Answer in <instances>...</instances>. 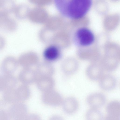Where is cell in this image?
Returning <instances> with one entry per match:
<instances>
[{
	"label": "cell",
	"mask_w": 120,
	"mask_h": 120,
	"mask_svg": "<svg viewBox=\"0 0 120 120\" xmlns=\"http://www.w3.org/2000/svg\"><path fill=\"white\" fill-rule=\"evenodd\" d=\"M19 64L18 60L12 56H7L2 61L1 69L4 74H12L17 70Z\"/></svg>",
	"instance_id": "52a82bcc"
},
{
	"label": "cell",
	"mask_w": 120,
	"mask_h": 120,
	"mask_svg": "<svg viewBox=\"0 0 120 120\" xmlns=\"http://www.w3.org/2000/svg\"><path fill=\"white\" fill-rule=\"evenodd\" d=\"M10 82L8 75L4 74L0 75V92H4L10 88Z\"/></svg>",
	"instance_id": "d6986e66"
},
{
	"label": "cell",
	"mask_w": 120,
	"mask_h": 120,
	"mask_svg": "<svg viewBox=\"0 0 120 120\" xmlns=\"http://www.w3.org/2000/svg\"><path fill=\"white\" fill-rule=\"evenodd\" d=\"M50 120H61V117L58 115H53L50 117Z\"/></svg>",
	"instance_id": "cb8c5ba5"
},
{
	"label": "cell",
	"mask_w": 120,
	"mask_h": 120,
	"mask_svg": "<svg viewBox=\"0 0 120 120\" xmlns=\"http://www.w3.org/2000/svg\"><path fill=\"white\" fill-rule=\"evenodd\" d=\"M7 103L3 100L0 99V112L5 109Z\"/></svg>",
	"instance_id": "603a6c76"
},
{
	"label": "cell",
	"mask_w": 120,
	"mask_h": 120,
	"mask_svg": "<svg viewBox=\"0 0 120 120\" xmlns=\"http://www.w3.org/2000/svg\"><path fill=\"white\" fill-rule=\"evenodd\" d=\"M106 100V98L103 94L96 92L89 95L86 98V101L91 108L99 109L105 104Z\"/></svg>",
	"instance_id": "ba28073f"
},
{
	"label": "cell",
	"mask_w": 120,
	"mask_h": 120,
	"mask_svg": "<svg viewBox=\"0 0 120 120\" xmlns=\"http://www.w3.org/2000/svg\"><path fill=\"white\" fill-rule=\"evenodd\" d=\"M18 101H21L27 100L30 95V91L28 85L22 84L16 89Z\"/></svg>",
	"instance_id": "7c38bea8"
},
{
	"label": "cell",
	"mask_w": 120,
	"mask_h": 120,
	"mask_svg": "<svg viewBox=\"0 0 120 120\" xmlns=\"http://www.w3.org/2000/svg\"><path fill=\"white\" fill-rule=\"evenodd\" d=\"M36 81L37 87L43 92L53 89L55 85L54 81L51 76H39Z\"/></svg>",
	"instance_id": "30bf717a"
},
{
	"label": "cell",
	"mask_w": 120,
	"mask_h": 120,
	"mask_svg": "<svg viewBox=\"0 0 120 120\" xmlns=\"http://www.w3.org/2000/svg\"><path fill=\"white\" fill-rule=\"evenodd\" d=\"M63 107L65 112L68 114H72L78 110L79 103L77 100L72 97H69L63 101Z\"/></svg>",
	"instance_id": "8fae6325"
},
{
	"label": "cell",
	"mask_w": 120,
	"mask_h": 120,
	"mask_svg": "<svg viewBox=\"0 0 120 120\" xmlns=\"http://www.w3.org/2000/svg\"><path fill=\"white\" fill-rule=\"evenodd\" d=\"M99 79L100 87L105 91H109L113 90L117 84L116 78L111 75H106L102 76Z\"/></svg>",
	"instance_id": "9c48e42d"
},
{
	"label": "cell",
	"mask_w": 120,
	"mask_h": 120,
	"mask_svg": "<svg viewBox=\"0 0 120 120\" xmlns=\"http://www.w3.org/2000/svg\"><path fill=\"white\" fill-rule=\"evenodd\" d=\"M86 118L87 120H100L102 119L103 116L98 109L91 108L85 114Z\"/></svg>",
	"instance_id": "9a60e30c"
},
{
	"label": "cell",
	"mask_w": 120,
	"mask_h": 120,
	"mask_svg": "<svg viewBox=\"0 0 120 120\" xmlns=\"http://www.w3.org/2000/svg\"><path fill=\"white\" fill-rule=\"evenodd\" d=\"M40 119V117L38 115L34 113H27L25 120H38Z\"/></svg>",
	"instance_id": "ffe728a7"
},
{
	"label": "cell",
	"mask_w": 120,
	"mask_h": 120,
	"mask_svg": "<svg viewBox=\"0 0 120 120\" xmlns=\"http://www.w3.org/2000/svg\"><path fill=\"white\" fill-rule=\"evenodd\" d=\"M120 118V102L117 100L111 101L106 107L105 118L107 120H118Z\"/></svg>",
	"instance_id": "5b68a950"
},
{
	"label": "cell",
	"mask_w": 120,
	"mask_h": 120,
	"mask_svg": "<svg viewBox=\"0 0 120 120\" xmlns=\"http://www.w3.org/2000/svg\"><path fill=\"white\" fill-rule=\"evenodd\" d=\"M7 110L9 119L15 120H25L28 113L26 106L21 101L11 104Z\"/></svg>",
	"instance_id": "3957f363"
},
{
	"label": "cell",
	"mask_w": 120,
	"mask_h": 120,
	"mask_svg": "<svg viewBox=\"0 0 120 120\" xmlns=\"http://www.w3.org/2000/svg\"><path fill=\"white\" fill-rule=\"evenodd\" d=\"M56 6L64 16L72 19L83 17L91 8L92 0H54Z\"/></svg>",
	"instance_id": "6da1fadb"
},
{
	"label": "cell",
	"mask_w": 120,
	"mask_h": 120,
	"mask_svg": "<svg viewBox=\"0 0 120 120\" xmlns=\"http://www.w3.org/2000/svg\"><path fill=\"white\" fill-rule=\"evenodd\" d=\"M102 74L101 70L96 68H90L86 73L87 77L90 80L93 81L99 79L102 76Z\"/></svg>",
	"instance_id": "ac0fdd59"
},
{
	"label": "cell",
	"mask_w": 120,
	"mask_h": 120,
	"mask_svg": "<svg viewBox=\"0 0 120 120\" xmlns=\"http://www.w3.org/2000/svg\"><path fill=\"white\" fill-rule=\"evenodd\" d=\"M1 2V0H0V5Z\"/></svg>",
	"instance_id": "d4e9b609"
},
{
	"label": "cell",
	"mask_w": 120,
	"mask_h": 120,
	"mask_svg": "<svg viewBox=\"0 0 120 120\" xmlns=\"http://www.w3.org/2000/svg\"><path fill=\"white\" fill-rule=\"evenodd\" d=\"M41 98L44 104L50 106L59 105L62 103L63 101L60 94L53 89L43 92Z\"/></svg>",
	"instance_id": "277c9868"
},
{
	"label": "cell",
	"mask_w": 120,
	"mask_h": 120,
	"mask_svg": "<svg viewBox=\"0 0 120 120\" xmlns=\"http://www.w3.org/2000/svg\"><path fill=\"white\" fill-rule=\"evenodd\" d=\"M38 75L34 71L28 68H24L20 72L18 79L22 84L28 85L36 81Z\"/></svg>",
	"instance_id": "8992f818"
},
{
	"label": "cell",
	"mask_w": 120,
	"mask_h": 120,
	"mask_svg": "<svg viewBox=\"0 0 120 120\" xmlns=\"http://www.w3.org/2000/svg\"><path fill=\"white\" fill-rule=\"evenodd\" d=\"M9 119L7 109H5L0 112V120H7Z\"/></svg>",
	"instance_id": "44dd1931"
},
{
	"label": "cell",
	"mask_w": 120,
	"mask_h": 120,
	"mask_svg": "<svg viewBox=\"0 0 120 120\" xmlns=\"http://www.w3.org/2000/svg\"><path fill=\"white\" fill-rule=\"evenodd\" d=\"M5 31L12 32L15 31L17 28V25L14 20L8 18L3 22L0 26Z\"/></svg>",
	"instance_id": "e0dca14e"
},
{
	"label": "cell",
	"mask_w": 120,
	"mask_h": 120,
	"mask_svg": "<svg viewBox=\"0 0 120 120\" xmlns=\"http://www.w3.org/2000/svg\"><path fill=\"white\" fill-rule=\"evenodd\" d=\"M3 92V100L7 104H12L19 101L17 98L15 88L7 90Z\"/></svg>",
	"instance_id": "5bb4252c"
},
{
	"label": "cell",
	"mask_w": 120,
	"mask_h": 120,
	"mask_svg": "<svg viewBox=\"0 0 120 120\" xmlns=\"http://www.w3.org/2000/svg\"><path fill=\"white\" fill-rule=\"evenodd\" d=\"M5 44V40L4 38L0 35V51L4 47Z\"/></svg>",
	"instance_id": "7402d4cb"
},
{
	"label": "cell",
	"mask_w": 120,
	"mask_h": 120,
	"mask_svg": "<svg viewBox=\"0 0 120 120\" xmlns=\"http://www.w3.org/2000/svg\"><path fill=\"white\" fill-rule=\"evenodd\" d=\"M75 41L80 46H86L91 45L94 40V35L89 29L85 28H80L76 32Z\"/></svg>",
	"instance_id": "7a4b0ae2"
},
{
	"label": "cell",
	"mask_w": 120,
	"mask_h": 120,
	"mask_svg": "<svg viewBox=\"0 0 120 120\" xmlns=\"http://www.w3.org/2000/svg\"><path fill=\"white\" fill-rule=\"evenodd\" d=\"M54 72V70L51 66L48 65H42L38 67L36 72L40 76H51Z\"/></svg>",
	"instance_id": "2e32d148"
},
{
	"label": "cell",
	"mask_w": 120,
	"mask_h": 120,
	"mask_svg": "<svg viewBox=\"0 0 120 120\" xmlns=\"http://www.w3.org/2000/svg\"><path fill=\"white\" fill-rule=\"evenodd\" d=\"M60 52L58 48L54 45L48 47L45 50L44 55L47 60L53 61L57 59L59 57Z\"/></svg>",
	"instance_id": "4fadbf2b"
}]
</instances>
